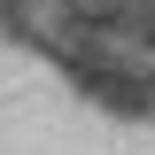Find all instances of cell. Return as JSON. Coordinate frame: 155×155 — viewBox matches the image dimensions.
<instances>
[{
    "mask_svg": "<svg viewBox=\"0 0 155 155\" xmlns=\"http://www.w3.org/2000/svg\"><path fill=\"white\" fill-rule=\"evenodd\" d=\"M0 23L85 101L155 124V0H0Z\"/></svg>",
    "mask_w": 155,
    "mask_h": 155,
    "instance_id": "1",
    "label": "cell"
}]
</instances>
